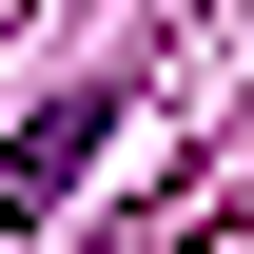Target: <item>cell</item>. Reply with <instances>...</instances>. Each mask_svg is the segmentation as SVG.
Here are the masks:
<instances>
[{"instance_id": "6da1fadb", "label": "cell", "mask_w": 254, "mask_h": 254, "mask_svg": "<svg viewBox=\"0 0 254 254\" xmlns=\"http://www.w3.org/2000/svg\"><path fill=\"white\" fill-rule=\"evenodd\" d=\"M98 137H118V78H78V98H39V118L0 137V235H20V215H59V195L98 176Z\"/></svg>"}]
</instances>
